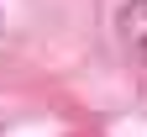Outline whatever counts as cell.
<instances>
[{
    "label": "cell",
    "mask_w": 147,
    "mask_h": 137,
    "mask_svg": "<svg viewBox=\"0 0 147 137\" xmlns=\"http://www.w3.org/2000/svg\"><path fill=\"white\" fill-rule=\"evenodd\" d=\"M116 32H121L126 53L147 63V0H126V5H121V16H116Z\"/></svg>",
    "instance_id": "6da1fadb"
}]
</instances>
